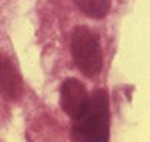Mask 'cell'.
I'll return each instance as SVG.
<instances>
[{
	"instance_id": "obj_5",
	"label": "cell",
	"mask_w": 150,
	"mask_h": 142,
	"mask_svg": "<svg viewBox=\"0 0 150 142\" xmlns=\"http://www.w3.org/2000/svg\"><path fill=\"white\" fill-rule=\"evenodd\" d=\"M83 15L92 19H102L108 15L112 0H73Z\"/></svg>"
},
{
	"instance_id": "obj_4",
	"label": "cell",
	"mask_w": 150,
	"mask_h": 142,
	"mask_svg": "<svg viewBox=\"0 0 150 142\" xmlns=\"http://www.w3.org/2000/svg\"><path fill=\"white\" fill-rule=\"evenodd\" d=\"M23 94V81L15 63L0 53V95L9 101H18Z\"/></svg>"
},
{
	"instance_id": "obj_1",
	"label": "cell",
	"mask_w": 150,
	"mask_h": 142,
	"mask_svg": "<svg viewBox=\"0 0 150 142\" xmlns=\"http://www.w3.org/2000/svg\"><path fill=\"white\" fill-rule=\"evenodd\" d=\"M73 139L105 142L109 139V101L105 90H96L89 97L83 113L74 119Z\"/></svg>"
},
{
	"instance_id": "obj_3",
	"label": "cell",
	"mask_w": 150,
	"mask_h": 142,
	"mask_svg": "<svg viewBox=\"0 0 150 142\" xmlns=\"http://www.w3.org/2000/svg\"><path fill=\"white\" fill-rule=\"evenodd\" d=\"M89 97L91 95L88 94L85 85L76 78L66 79L60 87L61 110L73 120L83 113V110L89 103Z\"/></svg>"
},
{
	"instance_id": "obj_2",
	"label": "cell",
	"mask_w": 150,
	"mask_h": 142,
	"mask_svg": "<svg viewBox=\"0 0 150 142\" xmlns=\"http://www.w3.org/2000/svg\"><path fill=\"white\" fill-rule=\"evenodd\" d=\"M71 57L85 76H95L102 69V47L99 37L86 27H77L71 34Z\"/></svg>"
}]
</instances>
